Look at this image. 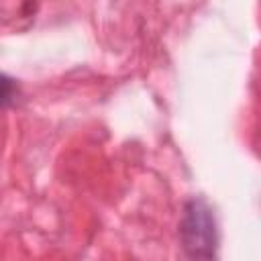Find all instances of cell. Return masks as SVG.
Masks as SVG:
<instances>
[{"mask_svg": "<svg viewBox=\"0 0 261 261\" xmlns=\"http://www.w3.org/2000/svg\"><path fill=\"white\" fill-rule=\"evenodd\" d=\"M16 96H18V84L12 77L0 73V106H10L16 100Z\"/></svg>", "mask_w": 261, "mask_h": 261, "instance_id": "7a4b0ae2", "label": "cell"}, {"mask_svg": "<svg viewBox=\"0 0 261 261\" xmlns=\"http://www.w3.org/2000/svg\"><path fill=\"white\" fill-rule=\"evenodd\" d=\"M181 245L188 257L192 259H212L216 255V222L210 206L194 198L184 206V216L179 224Z\"/></svg>", "mask_w": 261, "mask_h": 261, "instance_id": "6da1fadb", "label": "cell"}]
</instances>
